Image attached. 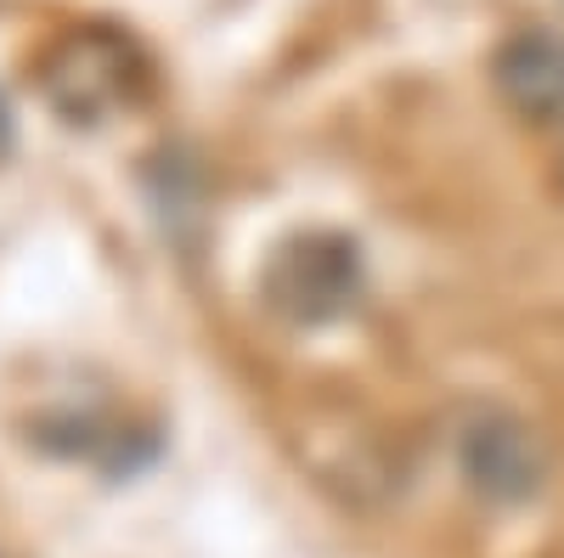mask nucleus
<instances>
[{
    "mask_svg": "<svg viewBox=\"0 0 564 558\" xmlns=\"http://www.w3.org/2000/svg\"><path fill=\"white\" fill-rule=\"evenodd\" d=\"M356 288H361V260H356V243H345V238H300L265 271L271 305L294 321L339 316L356 299Z\"/></svg>",
    "mask_w": 564,
    "mask_h": 558,
    "instance_id": "f257e3e1",
    "label": "nucleus"
},
{
    "mask_svg": "<svg viewBox=\"0 0 564 558\" xmlns=\"http://www.w3.org/2000/svg\"><path fill=\"white\" fill-rule=\"evenodd\" d=\"M497 97L525 119H558L564 113V40L547 29H520L497 45L491 57Z\"/></svg>",
    "mask_w": 564,
    "mask_h": 558,
    "instance_id": "f03ea898",
    "label": "nucleus"
},
{
    "mask_svg": "<svg viewBox=\"0 0 564 558\" xmlns=\"http://www.w3.org/2000/svg\"><path fill=\"white\" fill-rule=\"evenodd\" d=\"M463 469L475 480L486 496H531L536 480H542V446L531 440L525 424H513V417H486V424L468 429L463 440Z\"/></svg>",
    "mask_w": 564,
    "mask_h": 558,
    "instance_id": "7ed1b4c3",
    "label": "nucleus"
},
{
    "mask_svg": "<svg viewBox=\"0 0 564 558\" xmlns=\"http://www.w3.org/2000/svg\"><path fill=\"white\" fill-rule=\"evenodd\" d=\"M7 142H12V119H7V102H0V153H7Z\"/></svg>",
    "mask_w": 564,
    "mask_h": 558,
    "instance_id": "20e7f679",
    "label": "nucleus"
}]
</instances>
